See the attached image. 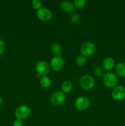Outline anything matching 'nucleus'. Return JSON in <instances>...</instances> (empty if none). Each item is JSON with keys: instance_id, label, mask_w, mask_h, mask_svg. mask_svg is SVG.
Here are the masks:
<instances>
[{"instance_id": "2", "label": "nucleus", "mask_w": 125, "mask_h": 126, "mask_svg": "<svg viewBox=\"0 0 125 126\" xmlns=\"http://www.w3.org/2000/svg\"><path fill=\"white\" fill-rule=\"evenodd\" d=\"M80 53L85 57H89L93 55L96 50V47L93 43L91 41L85 42L80 46Z\"/></svg>"}, {"instance_id": "5", "label": "nucleus", "mask_w": 125, "mask_h": 126, "mask_svg": "<svg viewBox=\"0 0 125 126\" xmlns=\"http://www.w3.org/2000/svg\"><path fill=\"white\" fill-rule=\"evenodd\" d=\"M80 85L83 89L87 91L91 90L95 85V80L91 75H85L82 76L80 79Z\"/></svg>"}, {"instance_id": "13", "label": "nucleus", "mask_w": 125, "mask_h": 126, "mask_svg": "<svg viewBox=\"0 0 125 126\" xmlns=\"http://www.w3.org/2000/svg\"><path fill=\"white\" fill-rule=\"evenodd\" d=\"M50 50L53 54L55 55H60L61 56L62 53V47L59 43H53L50 46Z\"/></svg>"}, {"instance_id": "20", "label": "nucleus", "mask_w": 125, "mask_h": 126, "mask_svg": "<svg viewBox=\"0 0 125 126\" xmlns=\"http://www.w3.org/2000/svg\"><path fill=\"white\" fill-rule=\"evenodd\" d=\"M86 0H75L74 2L75 7L77 9H80L84 7L85 5L86 4Z\"/></svg>"}, {"instance_id": "22", "label": "nucleus", "mask_w": 125, "mask_h": 126, "mask_svg": "<svg viewBox=\"0 0 125 126\" xmlns=\"http://www.w3.org/2000/svg\"><path fill=\"white\" fill-rule=\"evenodd\" d=\"M6 44L4 41L0 39V55H2L6 50Z\"/></svg>"}, {"instance_id": "11", "label": "nucleus", "mask_w": 125, "mask_h": 126, "mask_svg": "<svg viewBox=\"0 0 125 126\" xmlns=\"http://www.w3.org/2000/svg\"><path fill=\"white\" fill-rule=\"evenodd\" d=\"M60 7L62 11L66 13H71L73 12L75 8L74 2L68 0L61 1L60 3Z\"/></svg>"}, {"instance_id": "15", "label": "nucleus", "mask_w": 125, "mask_h": 126, "mask_svg": "<svg viewBox=\"0 0 125 126\" xmlns=\"http://www.w3.org/2000/svg\"><path fill=\"white\" fill-rule=\"evenodd\" d=\"M61 89L64 94H68L72 91V84L69 80H66L61 84Z\"/></svg>"}, {"instance_id": "17", "label": "nucleus", "mask_w": 125, "mask_h": 126, "mask_svg": "<svg viewBox=\"0 0 125 126\" xmlns=\"http://www.w3.org/2000/svg\"><path fill=\"white\" fill-rule=\"evenodd\" d=\"M75 62L78 66H83L86 65L87 62V57L83 55H78L75 59Z\"/></svg>"}, {"instance_id": "23", "label": "nucleus", "mask_w": 125, "mask_h": 126, "mask_svg": "<svg viewBox=\"0 0 125 126\" xmlns=\"http://www.w3.org/2000/svg\"><path fill=\"white\" fill-rule=\"evenodd\" d=\"M13 126H23V121L21 119H16L13 122Z\"/></svg>"}, {"instance_id": "21", "label": "nucleus", "mask_w": 125, "mask_h": 126, "mask_svg": "<svg viewBox=\"0 0 125 126\" xmlns=\"http://www.w3.org/2000/svg\"><path fill=\"white\" fill-rule=\"evenodd\" d=\"M32 7L35 9L39 10L42 7V2L40 0H33L31 2Z\"/></svg>"}, {"instance_id": "18", "label": "nucleus", "mask_w": 125, "mask_h": 126, "mask_svg": "<svg viewBox=\"0 0 125 126\" xmlns=\"http://www.w3.org/2000/svg\"><path fill=\"white\" fill-rule=\"evenodd\" d=\"M94 73L96 76L99 78L104 77L105 73H104V69L101 66H97L94 68Z\"/></svg>"}, {"instance_id": "12", "label": "nucleus", "mask_w": 125, "mask_h": 126, "mask_svg": "<svg viewBox=\"0 0 125 126\" xmlns=\"http://www.w3.org/2000/svg\"><path fill=\"white\" fill-rule=\"evenodd\" d=\"M115 66V60L110 57H105L102 61V68L106 71H110Z\"/></svg>"}, {"instance_id": "9", "label": "nucleus", "mask_w": 125, "mask_h": 126, "mask_svg": "<svg viewBox=\"0 0 125 126\" xmlns=\"http://www.w3.org/2000/svg\"><path fill=\"white\" fill-rule=\"evenodd\" d=\"M50 64L48 63L47 62L39 61L37 63L36 65V70L37 73L39 74L40 75L42 76H46L50 71Z\"/></svg>"}, {"instance_id": "7", "label": "nucleus", "mask_w": 125, "mask_h": 126, "mask_svg": "<svg viewBox=\"0 0 125 126\" xmlns=\"http://www.w3.org/2000/svg\"><path fill=\"white\" fill-rule=\"evenodd\" d=\"M64 65V59L62 57V56L55 55L51 58V60H50V68L53 71H60L63 68Z\"/></svg>"}, {"instance_id": "14", "label": "nucleus", "mask_w": 125, "mask_h": 126, "mask_svg": "<svg viewBox=\"0 0 125 126\" xmlns=\"http://www.w3.org/2000/svg\"><path fill=\"white\" fill-rule=\"evenodd\" d=\"M115 70L118 76L125 78V63L120 62L116 65Z\"/></svg>"}, {"instance_id": "1", "label": "nucleus", "mask_w": 125, "mask_h": 126, "mask_svg": "<svg viewBox=\"0 0 125 126\" xmlns=\"http://www.w3.org/2000/svg\"><path fill=\"white\" fill-rule=\"evenodd\" d=\"M103 83L105 87L108 88H113L118 86V78L116 74L112 72L105 73L103 77Z\"/></svg>"}, {"instance_id": "24", "label": "nucleus", "mask_w": 125, "mask_h": 126, "mask_svg": "<svg viewBox=\"0 0 125 126\" xmlns=\"http://www.w3.org/2000/svg\"><path fill=\"white\" fill-rule=\"evenodd\" d=\"M36 78H39V79H40V78L42 77L41 75H40L39 74H38V73H36Z\"/></svg>"}, {"instance_id": "8", "label": "nucleus", "mask_w": 125, "mask_h": 126, "mask_svg": "<svg viewBox=\"0 0 125 126\" xmlns=\"http://www.w3.org/2000/svg\"><path fill=\"white\" fill-rule=\"evenodd\" d=\"M112 97L116 101H121L125 98V87L118 85L113 89Z\"/></svg>"}, {"instance_id": "19", "label": "nucleus", "mask_w": 125, "mask_h": 126, "mask_svg": "<svg viewBox=\"0 0 125 126\" xmlns=\"http://www.w3.org/2000/svg\"><path fill=\"white\" fill-rule=\"evenodd\" d=\"M70 21L73 24H78L80 21V16L78 14H74L70 17Z\"/></svg>"}, {"instance_id": "4", "label": "nucleus", "mask_w": 125, "mask_h": 126, "mask_svg": "<svg viewBox=\"0 0 125 126\" xmlns=\"http://www.w3.org/2000/svg\"><path fill=\"white\" fill-rule=\"evenodd\" d=\"M66 100V94L64 93L62 91H56L50 95V102L55 105H61L63 104Z\"/></svg>"}, {"instance_id": "3", "label": "nucleus", "mask_w": 125, "mask_h": 126, "mask_svg": "<svg viewBox=\"0 0 125 126\" xmlns=\"http://www.w3.org/2000/svg\"><path fill=\"white\" fill-rule=\"evenodd\" d=\"M31 113V110L30 107L26 105L19 106L16 108L15 111V116L16 118L21 120L27 119L30 116Z\"/></svg>"}, {"instance_id": "6", "label": "nucleus", "mask_w": 125, "mask_h": 126, "mask_svg": "<svg viewBox=\"0 0 125 126\" xmlns=\"http://www.w3.org/2000/svg\"><path fill=\"white\" fill-rule=\"evenodd\" d=\"M90 102L88 97L85 96H80L77 97L74 102V106L77 110L79 111H85L89 107Z\"/></svg>"}, {"instance_id": "16", "label": "nucleus", "mask_w": 125, "mask_h": 126, "mask_svg": "<svg viewBox=\"0 0 125 126\" xmlns=\"http://www.w3.org/2000/svg\"><path fill=\"white\" fill-rule=\"evenodd\" d=\"M40 84L42 87H44V88H47V87H50L51 85V81L50 79V78L49 76H42L40 79Z\"/></svg>"}, {"instance_id": "25", "label": "nucleus", "mask_w": 125, "mask_h": 126, "mask_svg": "<svg viewBox=\"0 0 125 126\" xmlns=\"http://www.w3.org/2000/svg\"><path fill=\"white\" fill-rule=\"evenodd\" d=\"M2 103V98L0 96V107L1 106Z\"/></svg>"}, {"instance_id": "10", "label": "nucleus", "mask_w": 125, "mask_h": 126, "mask_svg": "<svg viewBox=\"0 0 125 126\" xmlns=\"http://www.w3.org/2000/svg\"><path fill=\"white\" fill-rule=\"evenodd\" d=\"M36 16L42 22H48L51 20L52 17V14L50 9L47 7H42L41 8L37 11Z\"/></svg>"}]
</instances>
